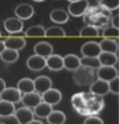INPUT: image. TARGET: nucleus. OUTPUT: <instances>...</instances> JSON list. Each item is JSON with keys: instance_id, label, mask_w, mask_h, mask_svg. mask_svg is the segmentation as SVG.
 <instances>
[{"instance_id": "nucleus-7", "label": "nucleus", "mask_w": 120, "mask_h": 124, "mask_svg": "<svg viewBox=\"0 0 120 124\" xmlns=\"http://www.w3.org/2000/svg\"><path fill=\"white\" fill-rule=\"evenodd\" d=\"M61 98H62V95L59 90L57 89H49L48 91H46L44 93L41 94V99L43 102L51 105V106H54V105H57L59 104L60 101H61Z\"/></svg>"}, {"instance_id": "nucleus-12", "label": "nucleus", "mask_w": 120, "mask_h": 124, "mask_svg": "<svg viewBox=\"0 0 120 124\" xmlns=\"http://www.w3.org/2000/svg\"><path fill=\"white\" fill-rule=\"evenodd\" d=\"M41 101H42L41 95L39 93H36V92L25 93L21 97V102L24 105V107H27V108H30V109H34Z\"/></svg>"}, {"instance_id": "nucleus-3", "label": "nucleus", "mask_w": 120, "mask_h": 124, "mask_svg": "<svg viewBox=\"0 0 120 124\" xmlns=\"http://www.w3.org/2000/svg\"><path fill=\"white\" fill-rule=\"evenodd\" d=\"M34 14H35L34 7L31 4H28V3L19 4L15 9V15L20 20L30 19L31 17L34 16Z\"/></svg>"}, {"instance_id": "nucleus-42", "label": "nucleus", "mask_w": 120, "mask_h": 124, "mask_svg": "<svg viewBox=\"0 0 120 124\" xmlns=\"http://www.w3.org/2000/svg\"><path fill=\"white\" fill-rule=\"evenodd\" d=\"M1 35H2V34H1V30H0V37H1Z\"/></svg>"}, {"instance_id": "nucleus-21", "label": "nucleus", "mask_w": 120, "mask_h": 124, "mask_svg": "<svg viewBox=\"0 0 120 124\" xmlns=\"http://www.w3.org/2000/svg\"><path fill=\"white\" fill-rule=\"evenodd\" d=\"M99 46L102 52H109V53L116 54L118 51V43L115 39H102L99 42Z\"/></svg>"}, {"instance_id": "nucleus-39", "label": "nucleus", "mask_w": 120, "mask_h": 124, "mask_svg": "<svg viewBox=\"0 0 120 124\" xmlns=\"http://www.w3.org/2000/svg\"><path fill=\"white\" fill-rule=\"evenodd\" d=\"M27 124H43L41 121H39V120H36V119H33L32 121H30L29 123Z\"/></svg>"}, {"instance_id": "nucleus-26", "label": "nucleus", "mask_w": 120, "mask_h": 124, "mask_svg": "<svg viewBox=\"0 0 120 124\" xmlns=\"http://www.w3.org/2000/svg\"><path fill=\"white\" fill-rule=\"evenodd\" d=\"M15 112V104H13L11 102L0 100V116L14 115Z\"/></svg>"}, {"instance_id": "nucleus-17", "label": "nucleus", "mask_w": 120, "mask_h": 124, "mask_svg": "<svg viewBox=\"0 0 120 124\" xmlns=\"http://www.w3.org/2000/svg\"><path fill=\"white\" fill-rule=\"evenodd\" d=\"M34 52L36 55L46 59L48 56L53 54V46L47 41H39L35 45Z\"/></svg>"}, {"instance_id": "nucleus-32", "label": "nucleus", "mask_w": 120, "mask_h": 124, "mask_svg": "<svg viewBox=\"0 0 120 124\" xmlns=\"http://www.w3.org/2000/svg\"><path fill=\"white\" fill-rule=\"evenodd\" d=\"M100 4L109 11L117 10L119 8V0H100Z\"/></svg>"}, {"instance_id": "nucleus-23", "label": "nucleus", "mask_w": 120, "mask_h": 124, "mask_svg": "<svg viewBox=\"0 0 120 124\" xmlns=\"http://www.w3.org/2000/svg\"><path fill=\"white\" fill-rule=\"evenodd\" d=\"M0 58L3 62L7 63H13L15 62L19 58V53L16 50L5 48V50L0 54Z\"/></svg>"}, {"instance_id": "nucleus-27", "label": "nucleus", "mask_w": 120, "mask_h": 124, "mask_svg": "<svg viewBox=\"0 0 120 124\" xmlns=\"http://www.w3.org/2000/svg\"><path fill=\"white\" fill-rule=\"evenodd\" d=\"M65 31L60 26H51L45 29V37L47 38H64Z\"/></svg>"}, {"instance_id": "nucleus-41", "label": "nucleus", "mask_w": 120, "mask_h": 124, "mask_svg": "<svg viewBox=\"0 0 120 124\" xmlns=\"http://www.w3.org/2000/svg\"><path fill=\"white\" fill-rule=\"evenodd\" d=\"M67 1H69L70 3H72V2H76V1H79V0H67Z\"/></svg>"}, {"instance_id": "nucleus-10", "label": "nucleus", "mask_w": 120, "mask_h": 124, "mask_svg": "<svg viewBox=\"0 0 120 124\" xmlns=\"http://www.w3.org/2000/svg\"><path fill=\"white\" fill-rule=\"evenodd\" d=\"M90 91L93 95L104 96V95H106V94H108L110 93L109 84H108V82H106L104 80L97 79V80H95V81H93L91 83Z\"/></svg>"}, {"instance_id": "nucleus-31", "label": "nucleus", "mask_w": 120, "mask_h": 124, "mask_svg": "<svg viewBox=\"0 0 120 124\" xmlns=\"http://www.w3.org/2000/svg\"><path fill=\"white\" fill-rule=\"evenodd\" d=\"M103 37L105 39H115L119 38V29L113 26H108L103 30Z\"/></svg>"}, {"instance_id": "nucleus-24", "label": "nucleus", "mask_w": 120, "mask_h": 124, "mask_svg": "<svg viewBox=\"0 0 120 124\" xmlns=\"http://www.w3.org/2000/svg\"><path fill=\"white\" fill-rule=\"evenodd\" d=\"M48 124H63L66 120L64 113L61 111H52L50 115L46 117Z\"/></svg>"}, {"instance_id": "nucleus-34", "label": "nucleus", "mask_w": 120, "mask_h": 124, "mask_svg": "<svg viewBox=\"0 0 120 124\" xmlns=\"http://www.w3.org/2000/svg\"><path fill=\"white\" fill-rule=\"evenodd\" d=\"M0 124H20L17 120L16 116L14 115L10 116H0Z\"/></svg>"}, {"instance_id": "nucleus-11", "label": "nucleus", "mask_w": 120, "mask_h": 124, "mask_svg": "<svg viewBox=\"0 0 120 124\" xmlns=\"http://www.w3.org/2000/svg\"><path fill=\"white\" fill-rule=\"evenodd\" d=\"M5 46L6 48L9 49H13V50H21L26 46V39L24 38H19V37H15V36H11L9 38H7L4 40Z\"/></svg>"}, {"instance_id": "nucleus-6", "label": "nucleus", "mask_w": 120, "mask_h": 124, "mask_svg": "<svg viewBox=\"0 0 120 124\" xmlns=\"http://www.w3.org/2000/svg\"><path fill=\"white\" fill-rule=\"evenodd\" d=\"M97 76L98 79L104 80L106 82H110L111 80L118 76V70L114 66L101 65L97 68Z\"/></svg>"}, {"instance_id": "nucleus-20", "label": "nucleus", "mask_w": 120, "mask_h": 124, "mask_svg": "<svg viewBox=\"0 0 120 124\" xmlns=\"http://www.w3.org/2000/svg\"><path fill=\"white\" fill-rule=\"evenodd\" d=\"M52 111H53V106H51V105L41 101L38 106H36L34 108L33 112H34L35 116H37L38 117H39V118H46L50 115V113Z\"/></svg>"}, {"instance_id": "nucleus-35", "label": "nucleus", "mask_w": 120, "mask_h": 124, "mask_svg": "<svg viewBox=\"0 0 120 124\" xmlns=\"http://www.w3.org/2000/svg\"><path fill=\"white\" fill-rule=\"evenodd\" d=\"M84 124H104V121L98 116H90L85 119Z\"/></svg>"}, {"instance_id": "nucleus-33", "label": "nucleus", "mask_w": 120, "mask_h": 124, "mask_svg": "<svg viewBox=\"0 0 120 124\" xmlns=\"http://www.w3.org/2000/svg\"><path fill=\"white\" fill-rule=\"evenodd\" d=\"M109 84V91L113 94H118L119 93V76L113 78L112 80H111L110 82H108Z\"/></svg>"}, {"instance_id": "nucleus-30", "label": "nucleus", "mask_w": 120, "mask_h": 124, "mask_svg": "<svg viewBox=\"0 0 120 124\" xmlns=\"http://www.w3.org/2000/svg\"><path fill=\"white\" fill-rule=\"evenodd\" d=\"M86 95L85 93H76L72 96L71 98V102L73 104V106L76 108V109H82L86 106Z\"/></svg>"}, {"instance_id": "nucleus-37", "label": "nucleus", "mask_w": 120, "mask_h": 124, "mask_svg": "<svg viewBox=\"0 0 120 124\" xmlns=\"http://www.w3.org/2000/svg\"><path fill=\"white\" fill-rule=\"evenodd\" d=\"M6 88H7V87H6V82H5L3 79L0 78V93H2Z\"/></svg>"}, {"instance_id": "nucleus-22", "label": "nucleus", "mask_w": 120, "mask_h": 124, "mask_svg": "<svg viewBox=\"0 0 120 124\" xmlns=\"http://www.w3.org/2000/svg\"><path fill=\"white\" fill-rule=\"evenodd\" d=\"M16 89L21 93H29L35 92L34 80L31 78H22L17 82Z\"/></svg>"}, {"instance_id": "nucleus-1", "label": "nucleus", "mask_w": 120, "mask_h": 124, "mask_svg": "<svg viewBox=\"0 0 120 124\" xmlns=\"http://www.w3.org/2000/svg\"><path fill=\"white\" fill-rule=\"evenodd\" d=\"M73 79L75 83L79 86H88L91 85L94 81V72L93 69L81 65L79 68L74 70Z\"/></svg>"}, {"instance_id": "nucleus-19", "label": "nucleus", "mask_w": 120, "mask_h": 124, "mask_svg": "<svg viewBox=\"0 0 120 124\" xmlns=\"http://www.w3.org/2000/svg\"><path fill=\"white\" fill-rule=\"evenodd\" d=\"M98 60L101 63V65H107V66H114L118 62V57L114 53H109V52H101L98 56Z\"/></svg>"}, {"instance_id": "nucleus-28", "label": "nucleus", "mask_w": 120, "mask_h": 124, "mask_svg": "<svg viewBox=\"0 0 120 124\" xmlns=\"http://www.w3.org/2000/svg\"><path fill=\"white\" fill-rule=\"evenodd\" d=\"M81 65L87 66L92 69H97L99 66H101V63L98 60V57H82L80 59Z\"/></svg>"}, {"instance_id": "nucleus-8", "label": "nucleus", "mask_w": 120, "mask_h": 124, "mask_svg": "<svg viewBox=\"0 0 120 124\" xmlns=\"http://www.w3.org/2000/svg\"><path fill=\"white\" fill-rule=\"evenodd\" d=\"M4 28L9 34L15 35L16 33L22 32L23 22L17 17H9L4 21Z\"/></svg>"}, {"instance_id": "nucleus-13", "label": "nucleus", "mask_w": 120, "mask_h": 124, "mask_svg": "<svg viewBox=\"0 0 120 124\" xmlns=\"http://www.w3.org/2000/svg\"><path fill=\"white\" fill-rule=\"evenodd\" d=\"M26 64H27V67L33 71H40L46 66V61H45V58L35 54L28 58Z\"/></svg>"}, {"instance_id": "nucleus-9", "label": "nucleus", "mask_w": 120, "mask_h": 124, "mask_svg": "<svg viewBox=\"0 0 120 124\" xmlns=\"http://www.w3.org/2000/svg\"><path fill=\"white\" fill-rule=\"evenodd\" d=\"M101 52L99 43L96 41H88L81 47V53L84 57H98Z\"/></svg>"}, {"instance_id": "nucleus-40", "label": "nucleus", "mask_w": 120, "mask_h": 124, "mask_svg": "<svg viewBox=\"0 0 120 124\" xmlns=\"http://www.w3.org/2000/svg\"><path fill=\"white\" fill-rule=\"evenodd\" d=\"M33 1H35V2H43L44 0H33Z\"/></svg>"}, {"instance_id": "nucleus-2", "label": "nucleus", "mask_w": 120, "mask_h": 124, "mask_svg": "<svg viewBox=\"0 0 120 124\" xmlns=\"http://www.w3.org/2000/svg\"><path fill=\"white\" fill-rule=\"evenodd\" d=\"M89 9V1L88 0H79L76 2H72L68 6V15H71L74 17H80L85 15V13Z\"/></svg>"}, {"instance_id": "nucleus-14", "label": "nucleus", "mask_w": 120, "mask_h": 124, "mask_svg": "<svg viewBox=\"0 0 120 124\" xmlns=\"http://www.w3.org/2000/svg\"><path fill=\"white\" fill-rule=\"evenodd\" d=\"M15 116H16L17 120L20 124H27L34 119V112L32 109L27 107H21L15 112Z\"/></svg>"}, {"instance_id": "nucleus-4", "label": "nucleus", "mask_w": 120, "mask_h": 124, "mask_svg": "<svg viewBox=\"0 0 120 124\" xmlns=\"http://www.w3.org/2000/svg\"><path fill=\"white\" fill-rule=\"evenodd\" d=\"M21 93L16 88H6L0 93V99L3 101L11 102L13 104L19 103L21 101Z\"/></svg>"}, {"instance_id": "nucleus-18", "label": "nucleus", "mask_w": 120, "mask_h": 124, "mask_svg": "<svg viewBox=\"0 0 120 124\" xmlns=\"http://www.w3.org/2000/svg\"><path fill=\"white\" fill-rule=\"evenodd\" d=\"M50 19L56 24H64L69 19V15L63 9H55L50 13Z\"/></svg>"}, {"instance_id": "nucleus-16", "label": "nucleus", "mask_w": 120, "mask_h": 124, "mask_svg": "<svg viewBox=\"0 0 120 124\" xmlns=\"http://www.w3.org/2000/svg\"><path fill=\"white\" fill-rule=\"evenodd\" d=\"M63 67L69 71H74L81 66L80 58L75 54H67L62 57Z\"/></svg>"}, {"instance_id": "nucleus-15", "label": "nucleus", "mask_w": 120, "mask_h": 124, "mask_svg": "<svg viewBox=\"0 0 120 124\" xmlns=\"http://www.w3.org/2000/svg\"><path fill=\"white\" fill-rule=\"evenodd\" d=\"M46 66L52 71H60L63 68L62 57L58 54H51L46 59Z\"/></svg>"}, {"instance_id": "nucleus-29", "label": "nucleus", "mask_w": 120, "mask_h": 124, "mask_svg": "<svg viewBox=\"0 0 120 124\" xmlns=\"http://www.w3.org/2000/svg\"><path fill=\"white\" fill-rule=\"evenodd\" d=\"M79 36L82 38H96L99 36V31L94 25H87L81 29Z\"/></svg>"}, {"instance_id": "nucleus-38", "label": "nucleus", "mask_w": 120, "mask_h": 124, "mask_svg": "<svg viewBox=\"0 0 120 124\" xmlns=\"http://www.w3.org/2000/svg\"><path fill=\"white\" fill-rule=\"evenodd\" d=\"M5 48H6V46H5L4 41L3 40H0V54L5 50Z\"/></svg>"}, {"instance_id": "nucleus-5", "label": "nucleus", "mask_w": 120, "mask_h": 124, "mask_svg": "<svg viewBox=\"0 0 120 124\" xmlns=\"http://www.w3.org/2000/svg\"><path fill=\"white\" fill-rule=\"evenodd\" d=\"M34 87H35V92L41 95L42 93H44L46 91L52 88V80L46 75L38 76L34 80Z\"/></svg>"}, {"instance_id": "nucleus-36", "label": "nucleus", "mask_w": 120, "mask_h": 124, "mask_svg": "<svg viewBox=\"0 0 120 124\" xmlns=\"http://www.w3.org/2000/svg\"><path fill=\"white\" fill-rule=\"evenodd\" d=\"M112 26L119 29V16L116 15L112 18Z\"/></svg>"}, {"instance_id": "nucleus-25", "label": "nucleus", "mask_w": 120, "mask_h": 124, "mask_svg": "<svg viewBox=\"0 0 120 124\" xmlns=\"http://www.w3.org/2000/svg\"><path fill=\"white\" fill-rule=\"evenodd\" d=\"M25 36L29 38H43L45 37V29L42 25H34L26 30Z\"/></svg>"}]
</instances>
